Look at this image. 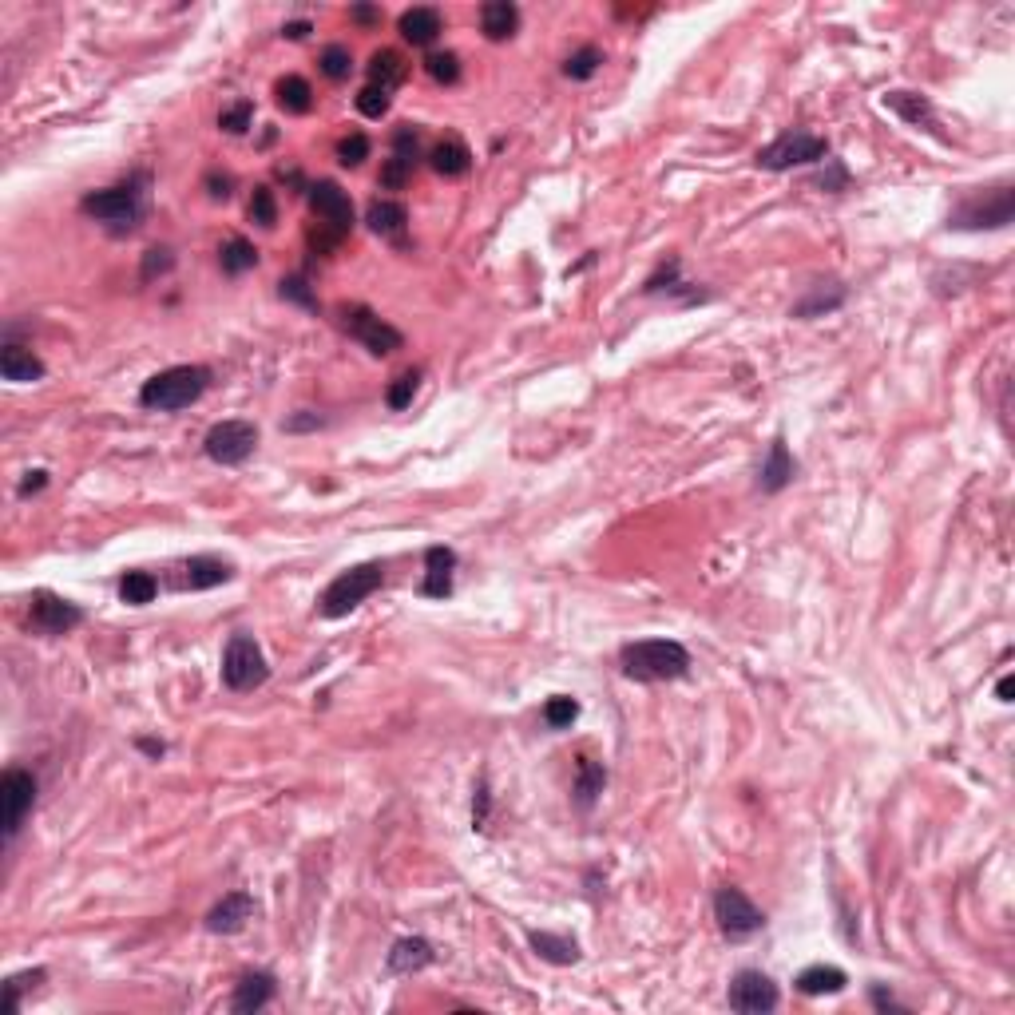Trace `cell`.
<instances>
[{
    "label": "cell",
    "instance_id": "12",
    "mask_svg": "<svg viewBox=\"0 0 1015 1015\" xmlns=\"http://www.w3.org/2000/svg\"><path fill=\"white\" fill-rule=\"evenodd\" d=\"M0 805H4V841H12L36 805V778L28 770H4L0 778Z\"/></svg>",
    "mask_w": 1015,
    "mask_h": 1015
},
{
    "label": "cell",
    "instance_id": "43",
    "mask_svg": "<svg viewBox=\"0 0 1015 1015\" xmlns=\"http://www.w3.org/2000/svg\"><path fill=\"white\" fill-rule=\"evenodd\" d=\"M282 298H286V302H294V306H302V310H318V294L310 290V282H306L302 274L282 278Z\"/></svg>",
    "mask_w": 1015,
    "mask_h": 1015
},
{
    "label": "cell",
    "instance_id": "40",
    "mask_svg": "<svg viewBox=\"0 0 1015 1015\" xmlns=\"http://www.w3.org/2000/svg\"><path fill=\"white\" fill-rule=\"evenodd\" d=\"M322 72L330 76V80H349V72H353V56H349V48L345 44H330L326 52H322Z\"/></svg>",
    "mask_w": 1015,
    "mask_h": 1015
},
{
    "label": "cell",
    "instance_id": "24",
    "mask_svg": "<svg viewBox=\"0 0 1015 1015\" xmlns=\"http://www.w3.org/2000/svg\"><path fill=\"white\" fill-rule=\"evenodd\" d=\"M234 575V567L219 560V556H191L187 567H183V583L191 591H207V587H219Z\"/></svg>",
    "mask_w": 1015,
    "mask_h": 1015
},
{
    "label": "cell",
    "instance_id": "32",
    "mask_svg": "<svg viewBox=\"0 0 1015 1015\" xmlns=\"http://www.w3.org/2000/svg\"><path fill=\"white\" fill-rule=\"evenodd\" d=\"M219 262H223V274H246V270H254L258 266V250H254V242H246V238H226L223 250H219Z\"/></svg>",
    "mask_w": 1015,
    "mask_h": 1015
},
{
    "label": "cell",
    "instance_id": "51",
    "mask_svg": "<svg viewBox=\"0 0 1015 1015\" xmlns=\"http://www.w3.org/2000/svg\"><path fill=\"white\" fill-rule=\"evenodd\" d=\"M322 425H326V421H322L318 413H298V417H290L282 429H286V433H310V429H322Z\"/></svg>",
    "mask_w": 1015,
    "mask_h": 1015
},
{
    "label": "cell",
    "instance_id": "36",
    "mask_svg": "<svg viewBox=\"0 0 1015 1015\" xmlns=\"http://www.w3.org/2000/svg\"><path fill=\"white\" fill-rule=\"evenodd\" d=\"M393 159H401L405 167H417V159H421V131L413 123H401L393 131Z\"/></svg>",
    "mask_w": 1015,
    "mask_h": 1015
},
{
    "label": "cell",
    "instance_id": "22",
    "mask_svg": "<svg viewBox=\"0 0 1015 1015\" xmlns=\"http://www.w3.org/2000/svg\"><path fill=\"white\" fill-rule=\"evenodd\" d=\"M401 36L413 44V48H429L441 32H445V20H441V12L437 8H409V12H401Z\"/></svg>",
    "mask_w": 1015,
    "mask_h": 1015
},
{
    "label": "cell",
    "instance_id": "21",
    "mask_svg": "<svg viewBox=\"0 0 1015 1015\" xmlns=\"http://www.w3.org/2000/svg\"><path fill=\"white\" fill-rule=\"evenodd\" d=\"M452 571H456V552H452V548H429V552H425V583H421V595H429V599H445V595H452Z\"/></svg>",
    "mask_w": 1015,
    "mask_h": 1015
},
{
    "label": "cell",
    "instance_id": "18",
    "mask_svg": "<svg viewBox=\"0 0 1015 1015\" xmlns=\"http://www.w3.org/2000/svg\"><path fill=\"white\" fill-rule=\"evenodd\" d=\"M274 1000V976L270 972H246L238 984H234V996H230V1012H262L266 1004Z\"/></svg>",
    "mask_w": 1015,
    "mask_h": 1015
},
{
    "label": "cell",
    "instance_id": "3",
    "mask_svg": "<svg viewBox=\"0 0 1015 1015\" xmlns=\"http://www.w3.org/2000/svg\"><path fill=\"white\" fill-rule=\"evenodd\" d=\"M143 183L147 179H131V183H119V187L92 191V195H84L80 207H84V215H92L96 223L108 226L112 234H127L143 219Z\"/></svg>",
    "mask_w": 1015,
    "mask_h": 1015
},
{
    "label": "cell",
    "instance_id": "44",
    "mask_svg": "<svg viewBox=\"0 0 1015 1015\" xmlns=\"http://www.w3.org/2000/svg\"><path fill=\"white\" fill-rule=\"evenodd\" d=\"M250 123H254V104L250 100H238V104L223 108V115H219V127L230 131V135H242Z\"/></svg>",
    "mask_w": 1015,
    "mask_h": 1015
},
{
    "label": "cell",
    "instance_id": "1",
    "mask_svg": "<svg viewBox=\"0 0 1015 1015\" xmlns=\"http://www.w3.org/2000/svg\"><path fill=\"white\" fill-rule=\"evenodd\" d=\"M619 667L635 682H675L690 671V655L675 639H639L619 651Z\"/></svg>",
    "mask_w": 1015,
    "mask_h": 1015
},
{
    "label": "cell",
    "instance_id": "11",
    "mask_svg": "<svg viewBox=\"0 0 1015 1015\" xmlns=\"http://www.w3.org/2000/svg\"><path fill=\"white\" fill-rule=\"evenodd\" d=\"M730 1008L742 1015H766L778 1008V984L766 976V972H758V968H746V972H738L734 980H730Z\"/></svg>",
    "mask_w": 1015,
    "mask_h": 1015
},
{
    "label": "cell",
    "instance_id": "6",
    "mask_svg": "<svg viewBox=\"0 0 1015 1015\" xmlns=\"http://www.w3.org/2000/svg\"><path fill=\"white\" fill-rule=\"evenodd\" d=\"M270 678L266 655L250 635H234L223 651V682L230 690H254Z\"/></svg>",
    "mask_w": 1015,
    "mask_h": 1015
},
{
    "label": "cell",
    "instance_id": "7",
    "mask_svg": "<svg viewBox=\"0 0 1015 1015\" xmlns=\"http://www.w3.org/2000/svg\"><path fill=\"white\" fill-rule=\"evenodd\" d=\"M341 330L349 334L353 341H361L373 357H389V353H397L405 338H401V330H393L385 318H377L369 306H349V310H341Z\"/></svg>",
    "mask_w": 1015,
    "mask_h": 1015
},
{
    "label": "cell",
    "instance_id": "20",
    "mask_svg": "<svg viewBox=\"0 0 1015 1015\" xmlns=\"http://www.w3.org/2000/svg\"><path fill=\"white\" fill-rule=\"evenodd\" d=\"M793 476H797V460L790 456V445H786V437H774L766 460H762L758 484H762V492H782Z\"/></svg>",
    "mask_w": 1015,
    "mask_h": 1015
},
{
    "label": "cell",
    "instance_id": "42",
    "mask_svg": "<svg viewBox=\"0 0 1015 1015\" xmlns=\"http://www.w3.org/2000/svg\"><path fill=\"white\" fill-rule=\"evenodd\" d=\"M425 72H429L437 84H456V80H460V60H456V52H433V56L425 60Z\"/></svg>",
    "mask_w": 1015,
    "mask_h": 1015
},
{
    "label": "cell",
    "instance_id": "48",
    "mask_svg": "<svg viewBox=\"0 0 1015 1015\" xmlns=\"http://www.w3.org/2000/svg\"><path fill=\"white\" fill-rule=\"evenodd\" d=\"M409 179H413V167H405L401 159H393V155H389V159H385V167H381V187H385V191H401Z\"/></svg>",
    "mask_w": 1015,
    "mask_h": 1015
},
{
    "label": "cell",
    "instance_id": "54",
    "mask_svg": "<svg viewBox=\"0 0 1015 1015\" xmlns=\"http://www.w3.org/2000/svg\"><path fill=\"white\" fill-rule=\"evenodd\" d=\"M873 1004H877V1008H881V1012H901V1004H897V1000H893V992H885V988H881V984H877V988H873Z\"/></svg>",
    "mask_w": 1015,
    "mask_h": 1015
},
{
    "label": "cell",
    "instance_id": "39",
    "mask_svg": "<svg viewBox=\"0 0 1015 1015\" xmlns=\"http://www.w3.org/2000/svg\"><path fill=\"white\" fill-rule=\"evenodd\" d=\"M575 718H579V702H575V698H567V694L548 698V706H544V722H548L552 730H567Z\"/></svg>",
    "mask_w": 1015,
    "mask_h": 1015
},
{
    "label": "cell",
    "instance_id": "38",
    "mask_svg": "<svg viewBox=\"0 0 1015 1015\" xmlns=\"http://www.w3.org/2000/svg\"><path fill=\"white\" fill-rule=\"evenodd\" d=\"M250 223H258V226H270L278 223V203H274V191L270 187H254V195H250Z\"/></svg>",
    "mask_w": 1015,
    "mask_h": 1015
},
{
    "label": "cell",
    "instance_id": "33",
    "mask_svg": "<svg viewBox=\"0 0 1015 1015\" xmlns=\"http://www.w3.org/2000/svg\"><path fill=\"white\" fill-rule=\"evenodd\" d=\"M278 104L286 108L290 115H306L314 108V88L302 80V76H286V80H278Z\"/></svg>",
    "mask_w": 1015,
    "mask_h": 1015
},
{
    "label": "cell",
    "instance_id": "10",
    "mask_svg": "<svg viewBox=\"0 0 1015 1015\" xmlns=\"http://www.w3.org/2000/svg\"><path fill=\"white\" fill-rule=\"evenodd\" d=\"M254 449H258V429L250 421H219L203 437V452L215 464H242V460H250Z\"/></svg>",
    "mask_w": 1015,
    "mask_h": 1015
},
{
    "label": "cell",
    "instance_id": "53",
    "mask_svg": "<svg viewBox=\"0 0 1015 1015\" xmlns=\"http://www.w3.org/2000/svg\"><path fill=\"white\" fill-rule=\"evenodd\" d=\"M44 484H48V472H44V468H36V472H24V480H20V488H16V492H20V496H32V492H40Z\"/></svg>",
    "mask_w": 1015,
    "mask_h": 1015
},
{
    "label": "cell",
    "instance_id": "35",
    "mask_svg": "<svg viewBox=\"0 0 1015 1015\" xmlns=\"http://www.w3.org/2000/svg\"><path fill=\"white\" fill-rule=\"evenodd\" d=\"M599 64H603V52H599L595 44H587V48H579V52L567 56L564 76L567 80H591V76L599 72Z\"/></svg>",
    "mask_w": 1015,
    "mask_h": 1015
},
{
    "label": "cell",
    "instance_id": "4",
    "mask_svg": "<svg viewBox=\"0 0 1015 1015\" xmlns=\"http://www.w3.org/2000/svg\"><path fill=\"white\" fill-rule=\"evenodd\" d=\"M381 579H385V567L381 564H357V567H349V571H341L338 579L322 591L318 611H322L326 619L349 615L353 607H361V603L381 587Z\"/></svg>",
    "mask_w": 1015,
    "mask_h": 1015
},
{
    "label": "cell",
    "instance_id": "28",
    "mask_svg": "<svg viewBox=\"0 0 1015 1015\" xmlns=\"http://www.w3.org/2000/svg\"><path fill=\"white\" fill-rule=\"evenodd\" d=\"M365 223L381 238H397L405 230V223H409V211L401 203H393V199H373L369 211H365Z\"/></svg>",
    "mask_w": 1015,
    "mask_h": 1015
},
{
    "label": "cell",
    "instance_id": "52",
    "mask_svg": "<svg viewBox=\"0 0 1015 1015\" xmlns=\"http://www.w3.org/2000/svg\"><path fill=\"white\" fill-rule=\"evenodd\" d=\"M230 187H234L230 175H219V171L207 175V195H211V199H230Z\"/></svg>",
    "mask_w": 1015,
    "mask_h": 1015
},
{
    "label": "cell",
    "instance_id": "19",
    "mask_svg": "<svg viewBox=\"0 0 1015 1015\" xmlns=\"http://www.w3.org/2000/svg\"><path fill=\"white\" fill-rule=\"evenodd\" d=\"M0 377L12 381V385H32V381L44 377V361H40L32 349L8 341V345L0 349Z\"/></svg>",
    "mask_w": 1015,
    "mask_h": 1015
},
{
    "label": "cell",
    "instance_id": "37",
    "mask_svg": "<svg viewBox=\"0 0 1015 1015\" xmlns=\"http://www.w3.org/2000/svg\"><path fill=\"white\" fill-rule=\"evenodd\" d=\"M417 389H421V373H413V369H409V373H401V377L389 385V393H385V405L401 413V409H409V405H413Z\"/></svg>",
    "mask_w": 1015,
    "mask_h": 1015
},
{
    "label": "cell",
    "instance_id": "25",
    "mask_svg": "<svg viewBox=\"0 0 1015 1015\" xmlns=\"http://www.w3.org/2000/svg\"><path fill=\"white\" fill-rule=\"evenodd\" d=\"M429 163H433L437 175L460 179V175H468V167H472V151H468L456 135H449V139H441V143L429 151Z\"/></svg>",
    "mask_w": 1015,
    "mask_h": 1015
},
{
    "label": "cell",
    "instance_id": "15",
    "mask_svg": "<svg viewBox=\"0 0 1015 1015\" xmlns=\"http://www.w3.org/2000/svg\"><path fill=\"white\" fill-rule=\"evenodd\" d=\"M254 912H258V904H254L250 893H226L223 901L207 912V928H211V932H219V936L242 932V928H246V920H254Z\"/></svg>",
    "mask_w": 1015,
    "mask_h": 1015
},
{
    "label": "cell",
    "instance_id": "55",
    "mask_svg": "<svg viewBox=\"0 0 1015 1015\" xmlns=\"http://www.w3.org/2000/svg\"><path fill=\"white\" fill-rule=\"evenodd\" d=\"M349 16H353L357 24H373V20H381V12H377V8H369V4H357V8H349Z\"/></svg>",
    "mask_w": 1015,
    "mask_h": 1015
},
{
    "label": "cell",
    "instance_id": "16",
    "mask_svg": "<svg viewBox=\"0 0 1015 1015\" xmlns=\"http://www.w3.org/2000/svg\"><path fill=\"white\" fill-rule=\"evenodd\" d=\"M433 960H437V952H433V944H429L425 936H405V940H397V944L389 948L385 968H389L393 976H413V972L429 968Z\"/></svg>",
    "mask_w": 1015,
    "mask_h": 1015
},
{
    "label": "cell",
    "instance_id": "8",
    "mask_svg": "<svg viewBox=\"0 0 1015 1015\" xmlns=\"http://www.w3.org/2000/svg\"><path fill=\"white\" fill-rule=\"evenodd\" d=\"M714 916H718V928H722L730 940H746V936L762 932V924H766L762 908L750 901L742 889H734V885H722V889H718V897H714Z\"/></svg>",
    "mask_w": 1015,
    "mask_h": 1015
},
{
    "label": "cell",
    "instance_id": "58",
    "mask_svg": "<svg viewBox=\"0 0 1015 1015\" xmlns=\"http://www.w3.org/2000/svg\"><path fill=\"white\" fill-rule=\"evenodd\" d=\"M996 694H1000V702H1012V698H1015V678H1012V675H1004V678H1000V686H996Z\"/></svg>",
    "mask_w": 1015,
    "mask_h": 1015
},
{
    "label": "cell",
    "instance_id": "34",
    "mask_svg": "<svg viewBox=\"0 0 1015 1015\" xmlns=\"http://www.w3.org/2000/svg\"><path fill=\"white\" fill-rule=\"evenodd\" d=\"M155 591H159V583H155V575H151V571H127V575L119 579V599H123V603H131V607L151 603V599H155Z\"/></svg>",
    "mask_w": 1015,
    "mask_h": 1015
},
{
    "label": "cell",
    "instance_id": "46",
    "mask_svg": "<svg viewBox=\"0 0 1015 1015\" xmlns=\"http://www.w3.org/2000/svg\"><path fill=\"white\" fill-rule=\"evenodd\" d=\"M357 112L361 115H369V119H381V115L389 112V92L385 88H361L357 92Z\"/></svg>",
    "mask_w": 1015,
    "mask_h": 1015
},
{
    "label": "cell",
    "instance_id": "14",
    "mask_svg": "<svg viewBox=\"0 0 1015 1015\" xmlns=\"http://www.w3.org/2000/svg\"><path fill=\"white\" fill-rule=\"evenodd\" d=\"M80 623H84V611H80L76 603L60 599V595H48V591H40V595L32 599V627H36L40 635H68V631L80 627Z\"/></svg>",
    "mask_w": 1015,
    "mask_h": 1015
},
{
    "label": "cell",
    "instance_id": "31",
    "mask_svg": "<svg viewBox=\"0 0 1015 1015\" xmlns=\"http://www.w3.org/2000/svg\"><path fill=\"white\" fill-rule=\"evenodd\" d=\"M885 108L897 112L904 123H912V127L932 123V104H928L920 92H889V96H885Z\"/></svg>",
    "mask_w": 1015,
    "mask_h": 1015
},
{
    "label": "cell",
    "instance_id": "29",
    "mask_svg": "<svg viewBox=\"0 0 1015 1015\" xmlns=\"http://www.w3.org/2000/svg\"><path fill=\"white\" fill-rule=\"evenodd\" d=\"M528 944L536 948V956H540V960H548V964H560V968H567V964H575V960H579V944H575L571 936H556V932H532V936H528Z\"/></svg>",
    "mask_w": 1015,
    "mask_h": 1015
},
{
    "label": "cell",
    "instance_id": "47",
    "mask_svg": "<svg viewBox=\"0 0 1015 1015\" xmlns=\"http://www.w3.org/2000/svg\"><path fill=\"white\" fill-rule=\"evenodd\" d=\"M175 266V254L167 250V246H151L147 254H143V282H151V278H159V274H167Z\"/></svg>",
    "mask_w": 1015,
    "mask_h": 1015
},
{
    "label": "cell",
    "instance_id": "45",
    "mask_svg": "<svg viewBox=\"0 0 1015 1015\" xmlns=\"http://www.w3.org/2000/svg\"><path fill=\"white\" fill-rule=\"evenodd\" d=\"M40 980H44V968L12 976V980L4 984V1008H8V1012H20V992H24V988H32V984H40Z\"/></svg>",
    "mask_w": 1015,
    "mask_h": 1015
},
{
    "label": "cell",
    "instance_id": "41",
    "mask_svg": "<svg viewBox=\"0 0 1015 1015\" xmlns=\"http://www.w3.org/2000/svg\"><path fill=\"white\" fill-rule=\"evenodd\" d=\"M365 159H369V139H365L361 131L341 135L338 139V163L341 167H361Z\"/></svg>",
    "mask_w": 1015,
    "mask_h": 1015
},
{
    "label": "cell",
    "instance_id": "49",
    "mask_svg": "<svg viewBox=\"0 0 1015 1015\" xmlns=\"http://www.w3.org/2000/svg\"><path fill=\"white\" fill-rule=\"evenodd\" d=\"M825 163H829V175L821 171L813 183H817V187H825V191H845V187H849V171H845L837 159H825Z\"/></svg>",
    "mask_w": 1015,
    "mask_h": 1015
},
{
    "label": "cell",
    "instance_id": "5",
    "mask_svg": "<svg viewBox=\"0 0 1015 1015\" xmlns=\"http://www.w3.org/2000/svg\"><path fill=\"white\" fill-rule=\"evenodd\" d=\"M825 159H829V139L809 135V131H786L770 147L758 151V167H766V171H790V167L825 163Z\"/></svg>",
    "mask_w": 1015,
    "mask_h": 1015
},
{
    "label": "cell",
    "instance_id": "17",
    "mask_svg": "<svg viewBox=\"0 0 1015 1015\" xmlns=\"http://www.w3.org/2000/svg\"><path fill=\"white\" fill-rule=\"evenodd\" d=\"M837 306H845V286H841V282H813V286L805 290V298L793 302L790 318H801V322L825 318V314H833Z\"/></svg>",
    "mask_w": 1015,
    "mask_h": 1015
},
{
    "label": "cell",
    "instance_id": "30",
    "mask_svg": "<svg viewBox=\"0 0 1015 1015\" xmlns=\"http://www.w3.org/2000/svg\"><path fill=\"white\" fill-rule=\"evenodd\" d=\"M405 60H401V52H393V48H381V52H373V60H369V84L373 88H397L401 80H405Z\"/></svg>",
    "mask_w": 1015,
    "mask_h": 1015
},
{
    "label": "cell",
    "instance_id": "23",
    "mask_svg": "<svg viewBox=\"0 0 1015 1015\" xmlns=\"http://www.w3.org/2000/svg\"><path fill=\"white\" fill-rule=\"evenodd\" d=\"M480 28L488 40H512L520 28V8L512 0H488L480 8Z\"/></svg>",
    "mask_w": 1015,
    "mask_h": 1015
},
{
    "label": "cell",
    "instance_id": "26",
    "mask_svg": "<svg viewBox=\"0 0 1015 1015\" xmlns=\"http://www.w3.org/2000/svg\"><path fill=\"white\" fill-rule=\"evenodd\" d=\"M845 984H849V976L841 968H833V964H813V968H805L797 976V992L801 996H837V992H845Z\"/></svg>",
    "mask_w": 1015,
    "mask_h": 1015
},
{
    "label": "cell",
    "instance_id": "57",
    "mask_svg": "<svg viewBox=\"0 0 1015 1015\" xmlns=\"http://www.w3.org/2000/svg\"><path fill=\"white\" fill-rule=\"evenodd\" d=\"M135 746H139L147 758H163V754H167V746H163V742H155V738H139Z\"/></svg>",
    "mask_w": 1015,
    "mask_h": 1015
},
{
    "label": "cell",
    "instance_id": "56",
    "mask_svg": "<svg viewBox=\"0 0 1015 1015\" xmlns=\"http://www.w3.org/2000/svg\"><path fill=\"white\" fill-rule=\"evenodd\" d=\"M282 36H286V40H302V36H310V20H294V24H286V28H282Z\"/></svg>",
    "mask_w": 1015,
    "mask_h": 1015
},
{
    "label": "cell",
    "instance_id": "2",
    "mask_svg": "<svg viewBox=\"0 0 1015 1015\" xmlns=\"http://www.w3.org/2000/svg\"><path fill=\"white\" fill-rule=\"evenodd\" d=\"M211 385V369L203 365H171L163 373H155L151 381H143L139 389V405L155 409V413H179L187 405H195Z\"/></svg>",
    "mask_w": 1015,
    "mask_h": 1015
},
{
    "label": "cell",
    "instance_id": "9",
    "mask_svg": "<svg viewBox=\"0 0 1015 1015\" xmlns=\"http://www.w3.org/2000/svg\"><path fill=\"white\" fill-rule=\"evenodd\" d=\"M1015 215V195L1012 187H996V191H984L968 203H960V211L952 215V226H964V230H980V226H1008Z\"/></svg>",
    "mask_w": 1015,
    "mask_h": 1015
},
{
    "label": "cell",
    "instance_id": "50",
    "mask_svg": "<svg viewBox=\"0 0 1015 1015\" xmlns=\"http://www.w3.org/2000/svg\"><path fill=\"white\" fill-rule=\"evenodd\" d=\"M488 805H492V793H488V782L480 778L476 797H472V825H476V829H488Z\"/></svg>",
    "mask_w": 1015,
    "mask_h": 1015
},
{
    "label": "cell",
    "instance_id": "27",
    "mask_svg": "<svg viewBox=\"0 0 1015 1015\" xmlns=\"http://www.w3.org/2000/svg\"><path fill=\"white\" fill-rule=\"evenodd\" d=\"M607 786V766L595 762V758H579L575 762V805L579 809H591L599 801V793Z\"/></svg>",
    "mask_w": 1015,
    "mask_h": 1015
},
{
    "label": "cell",
    "instance_id": "13",
    "mask_svg": "<svg viewBox=\"0 0 1015 1015\" xmlns=\"http://www.w3.org/2000/svg\"><path fill=\"white\" fill-rule=\"evenodd\" d=\"M310 207H314L318 223L338 230L341 238L353 230V203H349V195L341 191L334 179H322V183L310 187Z\"/></svg>",
    "mask_w": 1015,
    "mask_h": 1015
}]
</instances>
